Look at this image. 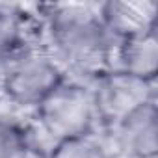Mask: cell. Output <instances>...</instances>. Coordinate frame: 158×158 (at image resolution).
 <instances>
[{
	"label": "cell",
	"instance_id": "7",
	"mask_svg": "<svg viewBox=\"0 0 158 158\" xmlns=\"http://www.w3.org/2000/svg\"><path fill=\"white\" fill-rule=\"evenodd\" d=\"M101 13L106 28L115 37V41L158 26V4L154 0L102 2Z\"/></svg>",
	"mask_w": 158,
	"mask_h": 158
},
{
	"label": "cell",
	"instance_id": "10",
	"mask_svg": "<svg viewBox=\"0 0 158 158\" xmlns=\"http://www.w3.org/2000/svg\"><path fill=\"white\" fill-rule=\"evenodd\" d=\"M28 141L30 136L23 125L0 115V158H15Z\"/></svg>",
	"mask_w": 158,
	"mask_h": 158
},
{
	"label": "cell",
	"instance_id": "8",
	"mask_svg": "<svg viewBox=\"0 0 158 158\" xmlns=\"http://www.w3.org/2000/svg\"><path fill=\"white\" fill-rule=\"evenodd\" d=\"M110 154L108 143H104L97 132L58 141L48 149V158H108Z\"/></svg>",
	"mask_w": 158,
	"mask_h": 158
},
{
	"label": "cell",
	"instance_id": "12",
	"mask_svg": "<svg viewBox=\"0 0 158 158\" xmlns=\"http://www.w3.org/2000/svg\"><path fill=\"white\" fill-rule=\"evenodd\" d=\"M21 50H10V48H2L0 47V80H2V76L8 69V65L11 63V60L19 54Z\"/></svg>",
	"mask_w": 158,
	"mask_h": 158
},
{
	"label": "cell",
	"instance_id": "9",
	"mask_svg": "<svg viewBox=\"0 0 158 158\" xmlns=\"http://www.w3.org/2000/svg\"><path fill=\"white\" fill-rule=\"evenodd\" d=\"M26 13L19 6L0 4V47L10 50L26 48Z\"/></svg>",
	"mask_w": 158,
	"mask_h": 158
},
{
	"label": "cell",
	"instance_id": "5",
	"mask_svg": "<svg viewBox=\"0 0 158 158\" xmlns=\"http://www.w3.org/2000/svg\"><path fill=\"white\" fill-rule=\"evenodd\" d=\"M114 154L125 158H158L156 101H151L108 130Z\"/></svg>",
	"mask_w": 158,
	"mask_h": 158
},
{
	"label": "cell",
	"instance_id": "2",
	"mask_svg": "<svg viewBox=\"0 0 158 158\" xmlns=\"http://www.w3.org/2000/svg\"><path fill=\"white\" fill-rule=\"evenodd\" d=\"M34 112L41 130L52 139V145L95 134L99 127L91 84L76 78H65Z\"/></svg>",
	"mask_w": 158,
	"mask_h": 158
},
{
	"label": "cell",
	"instance_id": "6",
	"mask_svg": "<svg viewBox=\"0 0 158 158\" xmlns=\"http://www.w3.org/2000/svg\"><path fill=\"white\" fill-rule=\"evenodd\" d=\"M112 69L156 84L158 74V26L115 41Z\"/></svg>",
	"mask_w": 158,
	"mask_h": 158
},
{
	"label": "cell",
	"instance_id": "1",
	"mask_svg": "<svg viewBox=\"0 0 158 158\" xmlns=\"http://www.w3.org/2000/svg\"><path fill=\"white\" fill-rule=\"evenodd\" d=\"M48 52L65 71L93 84L112 71L115 37L104 24L101 4H52L45 8Z\"/></svg>",
	"mask_w": 158,
	"mask_h": 158
},
{
	"label": "cell",
	"instance_id": "3",
	"mask_svg": "<svg viewBox=\"0 0 158 158\" xmlns=\"http://www.w3.org/2000/svg\"><path fill=\"white\" fill-rule=\"evenodd\" d=\"M65 78V71L47 48L26 47L8 65L0 91L13 106L35 110Z\"/></svg>",
	"mask_w": 158,
	"mask_h": 158
},
{
	"label": "cell",
	"instance_id": "13",
	"mask_svg": "<svg viewBox=\"0 0 158 158\" xmlns=\"http://www.w3.org/2000/svg\"><path fill=\"white\" fill-rule=\"evenodd\" d=\"M108 158H125V156H119V154H114V152H112V154H110Z\"/></svg>",
	"mask_w": 158,
	"mask_h": 158
},
{
	"label": "cell",
	"instance_id": "11",
	"mask_svg": "<svg viewBox=\"0 0 158 158\" xmlns=\"http://www.w3.org/2000/svg\"><path fill=\"white\" fill-rule=\"evenodd\" d=\"M15 158H48V149H43L41 145L34 143L32 139L17 152Z\"/></svg>",
	"mask_w": 158,
	"mask_h": 158
},
{
	"label": "cell",
	"instance_id": "4",
	"mask_svg": "<svg viewBox=\"0 0 158 158\" xmlns=\"http://www.w3.org/2000/svg\"><path fill=\"white\" fill-rule=\"evenodd\" d=\"M93 99L99 115V127L110 130L123 117L139 106L156 101L154 84L125 74L121 71H108L91 84Z\"/></svg>",
	"mask_w": 158,
	"mask_h": 158
}]
</instances>
